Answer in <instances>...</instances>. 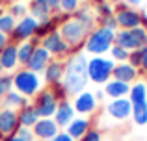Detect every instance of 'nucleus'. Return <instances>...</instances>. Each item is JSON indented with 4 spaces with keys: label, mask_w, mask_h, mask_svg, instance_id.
Returning a JSON list of instances; mask_svg holds the SVG:
<instances>
[{
    "label": "nucleus",
    "mask_w": 147,
    "mask_h": 141,
    "mask_svg": "<svg viewBox=\"0 0 147 141\" xmlns=\"http://www.w3.org/2000/svg\"><path fill=\"white\" fill-rule=\"evenodd\" d=\"M45 50L49 52H52V54H63L65 50H67V43H65L63 39H61V35L58 32H52V33H49L47 37H45Z\"/></svg>",
    "instance_id": "nucleus-12"
},
{
    "label": "nucleus",
    "mask_w": 147,
    "mask_h": 141,
    "mask_svg": "<svg viewBox=\"0 0 147 141\" xmlns=\"http://www.w3.org/2000/svg\"><path fill=\"white\" fill-rule=\"evenodd\" d=\"M36 4H39V6H45V7H49V0H36Z\"/></svg>",
    "instance_id": "nucleus-44"
},
{
    "label": "nucleus",
    "mask_w": 147,
    "mask_h": 141,
    "mask_svg": "<svg viewBox=\"0 0 147 141\" xmlns=\"http://www.w3.org/2000/svg\"><path fill=\"white\" fill-rule=\"evenodd\" d=\"M2 71H4V69H2V65H0V74H2Z\"/></svg>",
    "instance_id": "nucleus-46"
},
{
    "label": "nucleus",
    "mask_w": 147,
    "mask_h": 141,
    "mask_svg": "<svg viewBox=\"0 0 147 141\" xmlns=\"http://www.w3.org/2000/svg\"><path fill=\"white\" fill-rule=\"evenodd\" d=\"M82 141H100V134L97 130H88L86 134H84Z\"/></svg>",
    "instance_id": "nucleus-35"
},
{
    "label": "nucleus",
    "mask_w": 147,
    "mask_h": 141,
    "mask_svg": "<svg viewBox=\"0 0 147 141\" xmlns=\"http://www.w3.org/2000/svg\"><path fill=\"white\" fill-rule=\"evenodd\" d=\"M58 134V124L50 119H41L34 124V136L39 139H52Z\"/></svg>",
    "instance_id": "nucleus-9"
},
{
    "label": "nucleus",
    "mask_w": 147,
    "mask_h": 141,
    "mask_svg": "<svg viewBox=\"0 0 147 141\" xmlns=\"http://www.w3.org/2000/svg\"><path fill=\"white\" fill-rule=\"evenodd\" d=\"M11 84H13V80H11L9 76H0V97H4V95L9 93Z\"/></svg>",
    "instance_id": "nucleus-29"
},
{
    "label": "nucleus",
    "mask_w": 147,
    "mask_h": 141,
    "mask_svg": "<svg viewBox=\"0 0 147 141\" xmlns=\"http://www.w3.org/2000/svg\"><path fill=\"white\" fill-rule=\"evenodd\" d=\"M130 33H132L134 39L140 43V47H142V45H145V41H147V33H145V30H144V28H140V26H138V28H132V30H130Z\"/></svg>",
    "instance_id": "nucleus-30"
},
{
    "label": "nucleus",
    "mask_w": 147,
    "mask_h": 141,
    "mask_svg": "<svg viewBox=\"0 0 147 141\" xmlns=\"http://www.w3.org/2000/svg\"><path fill=\"white\" fill-rule=\"evenodd\" d=\"M106 93L110 95V97H114V100H115V98H119V97H123V95L129 93V86L123 84V82L114 80V82H108L106 84Z\"/></svg>",
    "instance_id": "nucleus-21"
},
{
    "label": "nucleus",
    "mask_w": 147,
    "mask_h": 141,
    "mask_svg": "<svg viewBox=\"0 0 147 141\" xmlns=\"http://www.w3.org/2000/svg\"><path fill=\"white\" fill-rule=\"evenodd\" d=\"M60 7V0H49V9H58Z\"/></svg>",
    "instance_id": "nucleus-40"
},
{
    "label": "nucleus",
    "mask_w": 147,
    "mask_h": 141,
    "mask_svg": "<svg viewBox=\"0 0 147 141\" xmlns=\"http://www.w3.org/2000/svg\"><path fill=\"white\" fill-rule=\"evenodd\" d=\"M115 26H117V21H115V19H112V17H108L106 19V26H104V28H108V30H112V32H114Z\"/></svg>",
    "instance_id": "nucleus-38"
},
{
    "label": "nucleus",
    "mask_w": 147,
    "mask_h": 141,
    "mask_svg": "<svg viewBox=\"0 0 147 141\" xmlns=\"http://www.w3.org/2000/svg\"><path fill=\"white\" fill-rule=\"evenodd\" d=\"M75 110L78 113H91L95 110V97L91 93H80L75 100Z\"/></svg>",
    "instance_id": "nucleus-15"
},
{
    "label": "nucleus",
    "mask_w": 147,
    "mask_h": 141,
    "mask_svg": "<svg viewBox=\"0 0 147 141\" xmlns=\"http://www.w3.org/2000/svg\"><path fill=\"white\" fill-rule=\"evenodd\" d=\"M15 134H17L22 141H34V132L28 130V128H24V126H19V130L15 132Z\"/></svg>",
    "instance_id": "nucleus-31"
},
{
    "label": "nucleus",
    "mask_w": 147,
    "mask_h": 141,
    "mask_svg": "<svg viewBox=\"0 0 147 141\" xmlns=\"http://www.w3.org/2000/svg\"><path fill=\"white\" fill-rule=\"evenodd\" d=\"M115 2H117V0H115Z\"/></svg>",
    "instance_id": "nucleus-48"
},
{
    "label": "nucleus",
    "mask_w": 147,
    "mask_h": 141,
    "mask_svg": "<svg viewBox=\"0 0 147 141\" xmlns=\"http://www.w3.org/2000/svg\"><path fill=\"white\" fill-rule=\"evenodd\" d=\"M24 13V6H21V4H15L13 7H11V17H15V15H22Z\"/></svg>",
    "instance_id": "nucleus-37"
},
{
    "label": "nucleus",
    "mask_w": 147,
    "mask_h": 141,
    "mask_svg": "<svg viewBox=\"0 0 147 141\" xmlns=\"http://www.w3.org/2000/svg\"><path fill=\"white\" fill-rule=\"evenodd\" d=\"M145 89H147V86H145Z\"/></svg>",
    "instance_id": "nucleus-47"
},
{
    "label": "nucleus",
    "mask_w": 147,
    "mask_h": 141,
    "mask_svg": "<svg viewBox=\"0 0 147 141\" xmlns=\"http://www.w3.org/2000/svg\"><path fill=\"white\" fill-rule=\"evenodd\" d=\"M45 69H47L45 76H47L49 84H56L58 80L63 76V65H61V63H50L49 67H45Z\"/></svg>",
    "instance_id": "nucleus-22"
},
{
    "label": "nucleus",
    "mask_w": 147,
    "mask_h": 141,
    "mask_svg": "<svg viewBox=\"0 0 147 141\" xmlns=\"http://www.w3.org/2000/svg\"><path fill=\"white\" fill-rule=\"evenodd\" d=\"M73 115H75L73 106L69 104V102H61V104L56 108V121H54V123L58 124V128L60 126H67V124H71Z\"/></svg>",
    "instance_id": "nucleus-13"
},
{
    "label": "nucleus",
    "mask_w": 147,
    "mask_h": 141,
    "mask_svg": "<svg viewBox=\"0 0 147 141\" xmlns=\"http://www.w3.org/2000/svg\"><path fill=\"white\" fill-rule=\"evenodd\" d=\"M130 65L132 67H138V65H142V56H144V48H138L136 52H130Z\"/></svg>",
    "instance_id": "nucleus-32"
},
{
    "label": "nucleus",
    "mask_w": 147,
    "mask_h": 141,
    "mask_svg": "<svg viewBox=\"0 0 147 141\" xmlns=\"http://www.w3.org/2000/svg\"><path fill=\"white\" fill-rule=\"evenodd\" d=\"M88 126H90V123L84 119H76V121H71V124L67 126V134L71 136L73 139L76 138H84V134L88 132Z\"/></svg>",
    "instance_id": "nucleus-19"
},
{
    "label": "nucleus",
    "mask_w": 147,
    "mask_h": 141,
    "mask_svg": "<svg viewBox=\"0 0 147 141\" xmlns=\"http://www.w3.org/2000/svg\"><path fill=\"white\" fill-rule=\"evenodd\" d=\"M60 6L65 11H75L76 6H78V0H60Z\"/></svg>",
    "instance_id": "nucleus-34"
},
{
    "label": "nucleus",
    "mask_w": 147,
    "mask_h": 141,
    "mask_svg": "<svg viewBox=\"0 0 147 141\" xmlns=\"http://www.w3.org/2000/svg\"><path fill=\"white\" fill-rule=\"evenodd\" d=\"M108 112L115 119H127L130 115V112H132V104L127 98H115V100H112L108 104Z\"/></svg>",
    "instance_id": "nucleus-10"
},
{
    "label": "nucleus",
    "mask_w": 147,
    "mask_h": 141,
    "mask_svg": "<svg viewBox=\"0 0 147 141\" xmlns=\"http://www.w3.org/2000/svg\"><path fill=\"white\" fill-rule=\"evenodd\" d=\"M112 71H114V63H112L110 59L100 58V56L93 58L91 61H88V76H90L93 82H97V84L108 82Z\"/></svg>",
    "instance_id": "nucleus-3"
},
{
    "label": "nucleus",
    "mask_w": 147,
    "mask_h": 141,
    "mask_svg": "<svg viewBox=\"0 0 147 141\" xmlns=\"http://www.w3.org/2000/svg\"><path fill=\"white\" fill-rule=\"evenodd\" d=\"M112 74H114V78L117 80V82H130V80L136 78V69H134L130 63H123V65H117L114 67V71H112Z\"/></svg>",
    "instance_id": "nucleus-16"
},
{
    "label": "nucleus",
    "mask_w": 147,
    "mask_h": 141,
    "mask_svg": "<svg viewBox=\"0 0 147 141\" xmlns=\"http://www.w3.org/2000/svg\"><path fill=\"white\" fill-rule=\"evenodd\" d=\"M99 13H102V15H112V7L108 6V4H100V6H99Z\"/></svg>",
    "instance_id": "nucleus-39"
},
{
    "label": "nucleus",
    "mask_w": 147,
    "mask_h": 141,
    "mask_svg": "<svg viewBox=\"0 0 147 141\" xmlns=\"http://www.w3.org/2000/svg\"><path fill=\"white\" fill-rule=\"evenodd\" d=\"M115 43L117 47L125 48V50H134V48H140V43L134 39V35L130 33V30H123L115 35Z\"/></svg>",
    "instance_id": "nucleus-18"
},
{
    "label": "nucleus",
    "mask_w": 147,
    "mask_h": 141,
    "mask_svg": "<svg viewBox=\"0 0 147 141\" xmlns=\"http://www.w3.org/2000/svg\"><path fill=\"white\" fill-rule=\"evenodd\" d=\"M2 141H22V139L19 138L17 134H11V136H6V138H4Z\"/></svg>",
    "instance_id": "nucleus-41"
},
{
    "label": "nucleus",
    "mask_w": 147,
    "mask_h": 141,
    "mask_svg": "<svg viewBox=\"0 0 147 141\" xmlns=\"http://www.w3.org/2000/svg\"><path fill=\"white\" fill-rule=\"evenodd\" d=\"M24 102H26L24 97H21L19 93H7L6 95V106H9V108H19V106H22Z\"/></svg>",
    "instance_id": "nucleus-28"
},
{
    "label": "nucleus",
    "mask_w": 147,
    "mask_h": 141,
    "mask_svg": "<svg viewBox=\"0 0 147 141\" xmlns=\"http://www.w3.org/2000/svg\"><path fill=\"white\" fill-rule=\"evenodd\" d=\"M112 56H114L115 59H121V61H123V59L129 58V52H127L125 48H121V47H117V45H115V47L112 48Z\"/></svg>",
    "instance_id": "nucleus-33"
},
{
    "label": "nucleus",
    "mask_w": 147,
    "mask_h": 141,
    "mask_svg": "<svg viewBox=\"0 0 147 141\" xmlns=\"http://www.w3.org/2000/svg\"><path fill=\"white\" fill-rule=\"evenodd\" d=\"M145 84H136V86L130 89V104H140V102H145Z\"/></svg>",
    "instance_id": "nucleus-25"
},
{
    "label": "nucleus",
    "mask_w": 147,
    "mask_h": 141,
    "mask_svg": "<svg viewBox=\"0 0 147 141\" xmlns=\"http://www.w3.org/2000/svg\"><path fill=\"white\" fill-rule=\"evenodd\" d=\"M17 61H19L17 59V47L6 45V48L0 52V65H2V69H13L17 65Z\"/></svg>",
    "instance_id": "nucleus-17"
},
{
    "label": "nucleus",
    "mask_w": 147,
    "mask_h": 141,
    "mask_svg": "<svg viewBox=\"0 0 147 141\" xmlns=\"http://www.w3.org/2000/svg\"><path fill=\"white\" fill-rule=\"evenodd\" d=\"M88 84V59L86 56H75L67 63L65 71V89L69 93H80Z\"/></svg>",
    "instance_id": "nucleus-1"
},
{
    "label": "nucleus",
    "mask_w": 147,
    "mask_h": 141,
    "mask_svg": "<svg viewBox=\"0 0 147 141\" xmlns=\"http://www.w3.org/2000/svg\"><path fill=\"white\" fill-rule=\"evenodd\" d=\"M132 115L136 124H145L147 123V102L132 104Z\"/></svg>",
    "instance_id": "nucleus-23"
},
{
    "label": "nucleus",
    "mask_w": 147,
    "mask_h": 141,
    "mask_svg": "<svg viewBox=\"0 0 147 141\" xmlns=\"http://www.w3.org/2000/svg\"><path fill=\"white\" fill-rule=\"evenodd\" d=\"M142 67L147 71V48H144V56H142Z\"/></svg>",
    "instance_id": "nucleus-43"
},
{
    "label": "nucleus",
    "mask_w": 147,
    "mask_h": 141,
    "mask_svg": "<svg viewBox=\"0 0 147 141\" xmlns=\"http://www.w3.org/2000/svg\"><path fill=\"white\" fill-rule=\"evenodd\" d=\"M84 33H86V24H84L80 19H75V21H67L63 26H61V39L67 45H76L82 41Z\"/></svg>",
    "instance_id": "nucleus-4"
},
{
    "label": "nucleus",
    "mask_w": 147,
    "mask_h": 141,
    "mask_svg": "<svg viewBox=\"0 0 147 141\" xmlns=\"http://www.w3.org/2000/svg\"><path fill=\"white\" fill-rule=\"evenodd\" d=\"M49 56L50 54L45 50V48H36V50H34V54H32V58H30V61H28L30 71H32V72H37V71L45 69V65L49 63Z\"/></svg>",
    "instance_id": "nucleus-14"
},
{
    "label": "nucleus",
    "mask_w": 147,
    "mask_h": 141,
    "mask_svg": "<svg viewBox=\"0 0 147 141\" xmlns=\"http://www.w3.org/2000/svg\"><path fill=\"white\" fill-rule=\"evenodd\" d=\"M13 86L24 95H34L39 89V78H37L36 72H32V71H21V72L15 74Z\"/></svg>",
    "instance_id": "nucleus-5"
},
{
    "label": "nucleus",
    "mask_w": 147,
    "mask_h": 141,
    "mask_svg": "<svg viewBox=\"0 0 147 141\" xmlns=\"http://www.w3.org/2000/svg\"><path fill=\"white\" fill-rule=\"evenodd\" d=\"M13 30H15V21H13V17H11V15H2V17H0V32L6 35V33L13 32Z\"/></svg>",
    "instance_id": "nucleus-26"
},
{
    "label": "nucleus",
    "mask_w": 147,
    "mask_h": 141,
    "mask_svg": "<svg viewBox=\"0 0 147 141\" xmlns=\"http://www.w3.org/2000/svg\"><path fill=\"white\" fill-rule=\"evenodd\" d=\"M36 112H37V115L45 117V119H49L50 115L56 113V97L50 91H43L39 95V98L36 102Z\"/></svg>",
    "instance_id": "nucleus-6"
},
{
    "label": "nucleus",
    "mask_w": 147,
    "mask_h": 141,
    "mask_svg": "<svg viewBox=\"0 0 147 141\" xmlns=\"http://www.w3.org/2000/svg\"><path fill=\"white\" fill-rule=\"evenodd\" d=\"M37 112H36V108H22V112H21V115H19V124L21 126H24V128H28V126H34V124L37 123Z\"/></svg>",
    "instance_id": "nucleus-20"
},
{
    "label": "nucleus",
    "mask_w": 147,
    "mask_h": 141,
    "mask_svg": "<svg viewBox=\"0 0 147 141\" xmlns=\"http://www.w3.org/2000/svg\"><path fill=\"white\" fill-rule=\"evenodd\" d=\"M49 7H45V6H39V4H36L34 2L32 4V13H34V19H41L43 22H47L49 21Z\"/></svg>",
    "instance_id": "nucleus-27"
},
{
    "label": "nucleus",
    "mask_w": 147,
    "mask_h": 141,
    "mask_svg": "<svg viewBox=\"0 0 147 141\" xmlns=\"http://www.w3.org/2000/svg\"><path fill=\"white\" fill-rule=\"evenodd\" d=\"M34 45L32 43H22L21 47L17 48V59L21 63H24V65H28V61H30V58H32V54H34Z\"/></svg>",
    "instance_id": "nucleus-24"
},
{
    "label": "nucleus",
    "mask_w": 147,
    "mask_h": 141,
    "mask_svg": "<svg viewBox=\"0 0 147 141\" xmlns=\"http://www.w3.org/2000/svg\"><path fill=\"white\" fill-rule=\"evenodd\" d=\"M50 141H75V139H73L71 136L67 134V132H63V134H56Z\"/></svg>",
    "instance_id": "nucleus-36"
},
{
    "label": "nucleus",
    "mask_w": 147,
    "mask_h": 141,
    "mask_svg": "<svg viewBox=\"0 0 147 141\" xmlns=\"http://www.w3.org/2000/svg\"><path fill=\"white\" fill-rule=\"evenodd\" d=\"M37 21L34 17H26L22 19L19 24H15V30H13V37L15 39H26V37H32L34 33L37 32Z\"/></svg>",
    "instance_id": "nucleus-8"
},
{
    "label": "nucleus",
    "mask_w": 147,
    "mask_h": 141,
    "mask_svg": "<svg viewBox=\"0 0 147 141\" xmlns=\"http://www.w3.org/2000/svg\"><path fill=\"white\" fill-rule=\"evenodd\" d=\"M114 39H115V33L102 26V28H99L97 32H93L90 35V39H88V43H86V48H88V52H91V54H95V56L104 54V52L112 47V41Z\"/></svg>",
    "instance_id": "nucleus-2"
},
{
    "label": "nucleus",
    "mask_w": 147,
    "mask_h": 141,
    "mask_svg": "<svg viewBox=\"0 0 147 141\" xmlns=\"http://www.w3.org/2000/svg\"><path fill=\"white\" fill-rule=\"evenodd\" d=\"M6 41H7V39H6V35H4V33L0 32V52H2L4 48H6Z\"/></svg>",
    "instance_id": "nucleus-42"
},
{
    "label": "nucleus",
    "mask_w": 147,
    "mask_h": 141,
    "mask_svg": "<svg viewBox=\"0 0 147 141\" xmlns=\"http://www.w3.org/2000/svg\"><path fill=\"white\" fill-rule=\"evenodd\" d=\"M115 21H117V24H121V26H125L127 30H132V28H138V24L142 22V17H140V13L138 11H134V9H121L117 13V17H115Z\"/></svg>",
    "instance_id": "nucleus-11"
},
{
    "label": "nucleus",
    "mask_w": 147,
    "mask_h": 141,
    "mask_svg": "<svg viewBox=\"0 0 147 141\" xmlns=\"http://www.w3.org/2000/svg\"><path fill=\"white\" fill-rule=\"evenodd\" d=\"M19 130V115L13 110H2L0 112V134L6 138Z\"/></svg>",
    "instance_id": "nucleus-7"
},
{
    "label": "nucleus",
    "mask_w": 147,
    "mask_h": 141,
    "mask_svg": "<svg viewBox=\"0 0 147 141\" xmlns=\"http://www.w3.org/2000/svg\"><path fill=\"white\" fill-rule=\"evenodd\" d=\"M127 2H129V4H130V6H136V4H140V2H142V0H127Z\"/></svg>",
    "instance_id": "nucleus-45"
}]
</instances>
